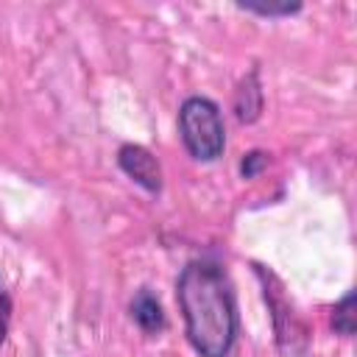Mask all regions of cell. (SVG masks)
Segmentation results:
<instances>
[{"label": "cell", "mask_w": 357, "mask_h": 357, "mask_svg": "<svg viewBox=\"0 0 357 357\" xmlns=\"http://www.w3.org/2000/svg\"><path fill=\"white\" fill-rule=\"evenodd\" d=\"M176 298L190 346L201 357H229L237 337V307L226 271L212 259L187 262L176 282Z\"/></svg>", "instance_id": "cell-1"}, {"label": "cell", "mask_w": 357, "mask_h": 357, "mask_svg": "<svg viewBox=\"0 0 357 357\" xmlns=\"http://www.w3.org/2000/svg\"><path fill=\"white\" fill-rule=\"evenodd\" d=\"M178 134L192 159L215 162L226 145L220 109L209 98H201V95L187 98L178 109Z\"/></svg>", "instance_id": "cell-2"}, {"label": "cell", "mask_w": 357, "mask_h": 357, "mask_svg": "<svg viewBox=\"0 0 357 357\" xmlns=\"http://www.w3.org/2000/svg\"><path fill=\"white\" fill-rule=\"evenodd\" d=\"M117 165L142 190H148V192H159L162 190V167H159L156 156L148 148H142V145H123L117 151Z\"/></svg>", "instance_id": "cell-3"}, {"label": "cell", "mask_w": 357, "mask_h": 357, "mask_svg": "<svg viewBox=\"0 0 357 357\" xmlns=\"http://www.w3.org/2000/svg\"><path fill=\"white\" fill-rule=\"evenodd\" d=\"M131 318H134V324H137L145 335H159V332L165 329L162 304H159V298H156L148 287L137 290V296L131 298Z\"/></svg>", "instance_id": "cell-4"}, {"label": "cell", "mask_w": 357, "mask_h": 357, "mask_svg": "<svg viewBox=\"0 0 357 357\" xmlns=\"http://www.w3.org/2000/svg\"><path fill=\"white\" fill-rule=\"evenodd\" d=\"M259 112H262V86H259L257 70H251L234 92V114L240 123H254Z\"/></svg>", "instance_id": "cell-5"}, {"label": "cell", "mask_w": 357, "mask_h": 357, "mask_svg": "<svg viewBox=\"0 0 357 357\" xmlns=\"http://www.w3.org/2000/svg\"><path fill=\"white\" fill-rule=\"evenodd\" d=\"M332 329L343 337L354 335V293H346L332 310Z\"/></svg>", "instance_id": "cell-6"}, {"label": "cell", "mask_w": 357, "mask_h": 357, "mask_svg": "<svg viewBox=\"0 0 357 357\" xmlns=\"http://www.w3.org/2000/svg\"><path fill=\"white\" fill-rule=\"evenodd\" d=\"M240 8L259 17H290L301 11V3H240Z\"/></svg>", "instance_id": "cell-7"}, {"label": "cell", "mask_w": 357, "mask_h": 357, "mask_svg": "<svg viewBox=\"0 0 357 357\" xmlns=\"http://www.w3.org/2000/svg\"><path fill=\"white\" fill-rule=\"evenodd\" d=\"M265 165H268V153H262V151H251V153L243 156V162H240V173H243V178H254Z\"/></svg>", "instance_id": "cell-8"}, {"label": "cell", "mask_w": 357, "mask_h": 357, "mask_svg": "<svg viewBox=\"0 0 357 357\" xmlns=\"http://www.w3.org/2000/svg\"><path fill=\"white\" fill-rule=\"evenodd\" d=\"M8 318H11V301H8V296H0V343L8 332Z\"/></svg>", "instance_id": "cell-9"}]
</instances>
